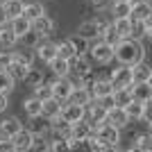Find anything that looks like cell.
I'll use <instances>...</instances> for the list:
<instances>
[{"label":"cell","mask_w":152,"mask_h":152,"mask_svg":"<svg viewBox=\"0 0 152 152\" xmlns=\"http://www.w3.org/2000/svg\"><path fill=\"white\" fill-rule=\"evenodd\" d=\"M114 57L121 66H136L145 59V48L141 41H132V39H123L114 45Z\"/></svg>","instance_id":"1"},{"label":"cell","mask_w":152,"mask_h":152,"mask_svg":"<svg viewBox=\"0 0 152 152\" xmlns=\"http://www.w3.org/2000/svg\"><path fill=\"white\" fill-rule=\"evenodd\" d=\"M109 23L104 18H91V20H84V23H80V27H77V37L86 39V41H98L102 34V30L107 27Z\"/></svg>","instance_id":"2"},{"label":"cell","mask_w":152,"mask_h":152,"mask_svg":"<svg viewBox=\"0 0 152 152\" xmlns=\"http://www.w3.org/2000/svg\"><path fill=\"white\" fill-rule=\"evenodd\" d=\"M73 82H70L68 77H55L50 82V91H52V98L57 102H68V98H70V93H73Z\"/></svg>","instance_id":"3"},{"label":"cell","mask_w":152,"mask_h":152,"mask_svg":"<svg viewBox=\"0 0 152 152\" xmlns=\"http://www.w3.org/2000/svg\"><path fill=\"white\" fill-rule=\"evenodd\" d=\"M89 55H91V59H93L95 64H109L114 59V48L107 45V43H102L100 39H98L95 43L89 45Z\"/></svg>","instance_id":"4"},{"label":"cell","mask_w":152,"mask_h":152,"mask_svg":"<svg viewBox=\"0 0 152 152\" xmlns=\"http://www.w3.org/2000/svg\"><path fill=\"white\" fill-rule=\"evenodd\" d=\"M109 82H111V86L116 89H127L129 84H132V68L129 66H116L114 70H111V75H109Z\"/></svg>","instance_id":"5"},{"label":"cell","mask_w":152,"mask_h":152,"mask_svg":"<svg viewBox=\"0 0 152 152\" xmlns=\"http://www.w3.org/2000/svg\"><path fill=\"white\" fill-rule=\"evenodd\" d=\"M93 134L104 143V145H118V143H121V129H116V127L107 125V123L98 125L93 129Z\"/></svg>","instance_id":"6"},{"label":"cell","mask_w":152,"mask_h":152,"mask_svg":"<svg viewBox=\"0 0 152 152\" xmlns=\"http://www.w3.org/2000/svg\"><path fill=\"white\" fill-rule=\"evenodd\" d=\"M34 59H41L43 64H50L52 59L57 57V45L52 43V41H48V39H43V41H39L37 48H34Z\"/></svg>","instance_id":"7"},{"label":"cell","mask_w":152,"mask_h":152,"mask_svg":"<svg viewBox=\"0 0 152 152\" xmlns=\"http://www.w3.org/2000/svg\"><path fill=\"white\" fill-rule=\"evenodd\" d=\"M123 111L127 114V118H129V123L132 121H141V123H145V125H150V116H148V104H143V102H129L127 107H123Z\"/></svg>","instance_id":"8"},{"label":"cell","mask_w":152,"mask_h":152,"mask_svg":"<svg viewBox=\"0 0 152 152\" xmlns=\"http://www.w3.org/2000/svg\"><path fill=\"white\" fill-rule=\"evenodd\" d=\"M59 118L66 123H80L84 121V107H80V104H73V102H64L61 104V111H59Z\"/></svg>","instance_id":"9"},{"label":"cell","mask_w":152,"mask_h":152,"mask_svg":"<svg viewBox=\"0 0 152 152\" xmlns=\"http://www.w3.org/2000/svg\"><path fill=\"white\" fill-rule=\"evenodd\" d=\"M129 95H132L134 102H143V104H150L152 100V84L145 82V84H129Z\"/></svg>","instance_id":"10"},{"label":"cell","mask_w":152,"mask_h":152,"mask_svg":"<svg viewBox=\"0 0 152 152\" xmlns=\"http://www.w3.org/2000/svg\"><path fill=\"white\" fill-rule=\"evenodd\" d=\"M89 93H91L93 100H100V98H107V95L114 93V86L109 82V77H95V82L91 84Z\"/></svg>","instance_id":"11"},{"label":"cell","mask_w":152,"mask_h":152,"mask_svg":"<svg viewBox=\"0 0 152 152\" xmlns=\"http://www.w3.org/2000/svg\"><path fill=\"white\" fill-rule=\"evenodd\" d=\"M104 123H107V125H111V127H116V129H123V127L129 125V118H127V114L123 111L121 107H111V109H107Z\"/></svg>","instance_id":"12"},{"label":"cell","mask_w":152,"mask_h":152,"mask_svg":"<svg viewBox=\"0 0 152 152\" xmlns=\"http://www.w3.org/2000/svg\"><path fill=\"white\" fill-rule=\"evenodd\" d=\"M152 7L145 0H132V12H129V20H150Z\"/></svg>","instance_id":"13"},{"label":"cell","mask_w":152,"mask_h":152,"mask_svg":"<svg viewBox=\"0 0 152 152\" xmlns=\"http://www.w3.org/2000/svg\"><path fill=\"white\" fill-rule=\"evenodd\" d=\"M12 145H14V150L16 152H30V148H32V141H34V136H32L30 132H27L25 127L20 129V132H16L12 136Z\"/></svg>","instance_id":"14"},{"label":"cell","mask_w":152,"mask_h":152,"mask_svg":"<svg viewBox=\"0 0 152 152\" xmlns=\"http://www.w3.org/2000/svg\"><path fill=\"white\" fill-rule=\"evenodd\" d=\"M32 32H37L39 37H52V32H55V20H52L48 14H43L41 18L32 20Z\"/></svg>","instance_id":"15"},{"label":"cell","mask_w":152,"mask_h":152,"mask_svg":"<svg viewBox=\"0 0 152 152\" xmlns=\"http://www.w3.org/2000/svg\"><path fill=\"white\" fill-rule=\"evenodd\" d=\"M27 132H30L32 136H43V139H48V134H50V121H45L43 116H34V118H30Z\"/></svg>","instance_id":"16"},{"label":"cell","mask_w":152,"mask_h":152,"mask_svg":"<svg viewBox=\"0 0 152 152\" xmlns=\"http://www.w3.org/2000/svg\"><path fill=\"white\" fill-rule=\"evenodd\" d=\"M152 34V23L150 20H132V30H129V39L132 41H143L145 37Z\"/></svg>","instance_id":"17"},{"label":"cell","mask_w":152,"mask_h":152,"mask_svg":"<svg viewBox=\"0 0 152 152\" xmlns=\"http://www.w3.org/2000/svg\"><path fill=\"white\" fill-rule=\"evenodd\" d=\"M20 129H23V125H20V121L16 116H7V118L0 121V136H5V139H12L14 134L20 132Z\"/></svg>","instance_id":"18"},{"label":"cell","mask_w":152,"mask_h":152,"mask_svg":"<svg viewBox=\"0 0 152 152\" xmlns=\"http://www.w3.org/2000/svg\"><path fill=\"white\" fill-rule=\"evenodd\" d=\"M152 80V68L148 66L145 61L132 66V84H145Z\"/></svg>","instance_id":"19"},{"label":"cell","mask_w":152,"mask_h":152,"mask_svg":"<svg viewBox=\"0 0 152 152\" xmlns=\"http://www.w3.org/2000/svg\"><path fill=\"white\" fill-rule=\"evenodd\" d=\"M68 68H70V75L84 77L91 73V64L86 61V57H73V59H68Z\"/></svg>","instance_id":"20"},{"label":"cell","mask_w":152,"mask_h":152,"mask_svg":"<svg viewBox=\"0 0 152 152\" xmlns=\"http://www.w3.org/2000/svg\"><path fill=\"white\" fill-rule=\"evenodd\" d=\"M59 111H61V102H57L55 98H48V100L41 102V116H43L45 121L59 118Z\"/></svg>","instance_id":"21"},{"label":"cell","mask_w":152,"mask_h":152,"mask_svg":"<svg viewBox=\"0 0 152 152\" xmlns=\"http://www.w3.org/2000/svg\"><path fill=\"white\" fill-rule=\"evenodd\" d=\"M70 123L61 121V118H55V121H50V134L52 139H70Z\"/></svg>","instance_id":"22"},{"label":"cell","mask_w":152,"mask_h":152,"mask_svg":"<svg viewBox=\"0 0 152 152\" xmlns=\"http://www.w3.org/2000/svg\"><path fill=\"white\" fill-rule=\"evenodd\" d=\"M93 134V127L89 125L86 121H80V123H73L70 127V139H77V141H86Z\"/></svg>","instance_id":"23"},{"label":"cell","mask_w":152,"mask_h":152,"mask_svg":"<svg viewBox=\"0 0 152 152\" xmlns=\"http://www.w3.org/2000/svg\"><path fill=\"white\" fill-rule=\"evenodd\" d=\"M43 14H45V7L41 5V2H27V5H23V14H20V16L32 23V20L41 18Z\"/></svg>","instance_id":"24"},{"label":"cell","mask_w":152,"mask_h":152,"mask_svg":"<svg viewBox=\"0 0 152 152\" xmlns=\"http://www.w3.org/2000/svg\"><path fill=\"white\" fill-rule=\"evenodd\" d=\"M91 100H93V98H91L89 89H84V86H75V89H73V93H70V98H68V102L80 104V107H86Z\"/></svg>","instance_id":"25"},{"label":"cell","mask_w":152,"mask_h":152,"mask_svg":"<svg viewBox=\"0 0 152 152\" xmlns=\"http://www.w3.org/2000/svg\"><path fill=\"white\" fill-rule=\"evenodd\" d=\"M12 61L20 64V66H25V68H32V64H34V52L23 48V50H12Z\"/></svg>","instance_id":"26"},{"label":"cell","mask_w":152,"mask_h":152,"mask_svg":"<svg viewBox=\"0 0 152 152\" xmlns=\"http://www.w3.org/2000/svg\"><path fill=\"white\" fill-rule=\"evenodd\" d=\"M16 43H18L16 34L9 30V25H2L0 27V48H2V50H12Z\"/></svg>","instance_id":"27"},{"label":"cell","mask_w":152,"mask_h":152,"mask_svg":"<svg viewBox=\"0 0 152 152\" xmlns=\"http://www.w3.org/2000/svg\"><path fill=\"white\" fill-rule=\"evenodd\" d=\"M9 30L16 34V39H20V37H25L27 32L32 30V23H30V20H25L23 16H18V18L9 20Z\"/></svg>","instance_id":"28"},{"label":"cell","mask_w":152,"mask_h":152,"mask_svg":"<svg viewBox=\"0 0 152 152\" xmlns=\"http://www.w3.org/2000/svg\"><path fill=\"white\" fill-rule=\"evenodd\" d=\"M111 27L116 30V34H118V39H129V30H132V20L129 18H114L111 20Z\"/></svg>","instance_id":"29"},{"label":"cell","mask_w":152,"mask_h":152,"mask_svg":"<svg viewBox=\"0 0 152 152\" xmlns=\"http://www.w3.org/2000/svg\"><path fill=\"white\" fill-rule=\"evenodd\" d=\"M48 66H50V70H52V75H55V77H68L70 75V68H68V61H66V59L55 57Z\"/></svg>","instance_id":"30"},{"label":"cell","mask_w":152,"mask_h":152,"mask_svg":"<svg viewBox=\"0 0 152 152\" xmlns=\"http://www.w3.org/2000/svg\"><path fill=\"white\" fill-rule=\"evenodd\" d=\"M2 9H5L7 20H14L23 14V2L20 0H9V2H2Z\"/></svg>","instance_id":"31"},{"label":"cell","mask_w":152,"mask_h":152,"mask_svg":"<svg viewBox=\"0 0 152 152\" xmlns=\"http://www.w3.org/2000/svg\"><path fill=\"white\" fill-rule=\"evenodd\" d=\"M68 41H70V45H73V50H75V57H84V55L89 52V45L91 43L86 41V39L73 34V37H68Z\"/></svg>","instance_id":"32"},{"label":"cell","mask_w":152,"mask_h":152,"mask_svg":"<svg viewBox=\"0 0 152 152\" xmlns=\"http://www.w3.org/2000/svg\"><path fill=\"white\" fill-rule=\"evenodd\" d=\"M23 111H25L30 118H34V116H41V100H37L34 95L25 98V100H23Z\"/></svg>","instance_id":"33"},{"label":"cell","mask_w":152,"mask_h":152,"mask_svg":"<svg viewBox=\"0 0 152 152\" xmlns=\"http://www.w3.org/2000/svg\"><path fill=\"white\" fill-rule=\"evenodd\" d=\"M27 70H30V68H25V66H20V64L12 61V64H9V68H7V75L12 77L14 82H23V80H25V75H27Z\"/></svg>","instance_id":"34"},{"label":"cell","mask_w":152,"mask_h":152,"mask_svg":"<svg viewBox=\"0 0 152 152\" xmlns=\"http://www.w3.org/2000/svg\"><path fill=\"white\" fill-rule=\"evenodd\" d=\"M111 98H114V107H127L129 102H132V95H129V89H116L114 93H111Z\"/></svg>","instance_id":"35"},{"label":"cell","mask_w":152,"mask_h":152,"mask_svg":"<svg viewBox=\"0 0 152 152\" xmlns=\"http://www.w3.org/2000/svg\"><path fill=\"white\" fill-rule=\"evenodd\" d=\"M23 82H25L27 86H32V89H34V86H39L41 82H45V77H43V70H41V68H30V70H27V75H25V80H23Z\"/></svg>","instance_id":"36"},{"label":"cell","mask_w":152,"mask_h":152,"mask_svg":"<svg viewBox=\"0 0 152 152\" xmlns=\"http://www.w3.org/2000/svg\"><path fill=\"white\" fill-rule=\"evenodd\" d=\"M57 45V57L59 59H73L75 57V50H73V45H70V41L68 39H64V41H59V43H55Z\"/></svg>","instance_id":"37"},{"label":"cell","mask_w":152,"mask_h":152,"mask_svg":"<svg viewBox=\"0 0 152 152\" xmlns=\"http://www.w3.org/2000/svg\"><path fill=\"white\" fill-rule=\"evenodd\" d=\"M132 2H111V14L114 18H129Z\"/></svg>","instance_id":"38"},{"label":"cell","mask_w":152,"mask_h":152,"mask_svg":"<svg viewBox=\"0 0 152 152\" xmlns=\"http://www.w3.org/2000/svg\"><path fill=\"white\" fill-rule=\"evenodd\" d=\"M100 41H102V43H107V45H111V48H114V45L118 43V41H121V39H118V34H116V30L111 27V23H109V25L104 27V30H102Z\"/></svg>","instance_id":"39"},{"label":"cell","mask_w":152,"mask_h":152,"mask_svg":"<svg viewBox=\"0 0 152 152\" xmlns=\"http://www.w3.org/2000/svg\"><path fill=\"white\" fill-rule=\"evenodd\" d=\"M14 84H16V82L7 75V70H0V93H2V95H9L14 91Z\"/></svg>","instance_id":"40"},{"label":"cell","mask_w":152,"mask_h":152,"mask_svg":"<svg viewBox=\"0 0 152 152\" xmlns=\"http://www.w3.org/2000/svg\"><path fill=\"white\" fill-rule=\"evenodd\" d=\"M34 98H37V100H48V98H52V91H50V82H41L39 84V86H34Z\"/></svg>","instance_id":"41"},{"label":"cell","mask_w":152,"mask_h":152,"mask_svg":"<svg viewBox=\"0 0 152 152\" xmlns=\"http://www.w3.org/2000/svg\"><path fill=\"white\" fill-rule=\"evenodd\" d=\"M30 152H50V141L43 139V136H34Z\"/></svg>","instance_id":"42"},{"label":"cell","mask_w":152,"mask_h":152,"mask_svg":"<svg viewBox=\"0 0 152 152\" xmlns=\"http://www.w3.org/2000/svg\"><path fill=\"white\" fill-rule=\"evenodd\" d=\"M136 148H141L143 152H152V136L148 132H143V134H139L136 136V143H134Z\"/></svg>","instance_id":"43"},{"label":"cell","mask_w":152,"mask_h":152,"mask_svg":"<svg viewBox=\"0 0 152 152\" xmlns=\"http://www.w3.org/2000/svg\"><path fill=\"white\" fill-rule=\"evenodd\" d=\"M18 41H20V43H23V45H25L27 50H30V48H32V50H34V48H37V43H39V41H41V37H39L37 32H32V30H30V32H27V34H25V37H20Z\"/></svg>","instance_id":"44"},{"label":"cell","mask_w":152,"mask_h":152,"mask_svg":"<svg viewBox=\"0 0 152 152\" xmlns=\"http://www.w3.org/2000/svg\"><path fill=\"white\" fill-rule=\"evenodd\" d=\"M104 148H107V145H104L95 134H91L89 139H86V152H102Z\"/></svg>","instance_id":"45"},{"label":"cell","mask_w":152,"mask_h":152,"mask_svg":"<svg viewBox=\"0 0 152 152\" xmlns=\"http://www.w3.org/2000/svg\"><path fill=\"white\" fill-rule=\"evenodd\" d=\"M50 152H70L68 139H52L50 141Z\"/></svg>","instance_id":"46"},{"label":"cell","mask_w":152,"mask_h":152,"mask_svg":"<svg viewBox=\"0 0 152 152\" xmlns=\"http://www.w3.org/2000/svg\"><path fill=\"white\" fill-rule=\"evenodd\" d=\"M12 64V50H0V70H7Z\"/></svg>","instance_id":"47"},{"label":"cell","mask_w":152,"mask_h":152,"mask_svg":"<svg viewBox=\"0 0 152 152\" xmlns=\"http://www.w3.org/2000/svg\"><path fill=\"white\" fill-rule=\"evenodd\" d=\"M0 152H14L12 141H9V139H5V136H0Z\"/></svg>","instance_id":"48"},{"label":"cell","mask_w":152,"mask_h":152,"mask_svg":"<svg viewBox=\"0 0 152 152\" xmlns=\"http://www.w3.org/2000/svg\"><path fill=\"white\" fill-rule=\"evenodd\" d=\"M89 2H91L93 9H107V7L111 5V0H89Z\"/></svg>","instance_id":"49"},{"label":"cell","mask_w":152,"mask_h":152,"mask_svg":"<svg viewBox=\"0 0 152 152\" xmlns=\"http://www.w3.org/2000/svg\"><path fill=\"white\" fill-rule=\"evenodd\" d=\"M7 104H9V100H7V95H2V93H0V114H2V111L7 109Z\"/></svg>","instance_id":"50"},{"label":"cell","mask_w":152,"mask_h":152,"mask_svg":"<svg viewBox=\"0 0 152 152\" xmlns=\"http://www.w3.org/2000/svg\"><path fill=\"white\" fill-rule=\"evenodd\" d=\"M7 25V16H5V9H2V2H0V27Z\"/></svg>","instance_id":"51"},{"label":"cell","mask_w":152,"mask_h":152,"mask_svg":"<svg viewBox=\"0 0 152 152\" xmlns=\"http://www.w3.org/2000/svg\"><path fill=\"white\" fill-rule=\"evenodd\" d=\"M102 152H121V150H118V145H107Z\"/></svg>","instance_id":"52"},{"label":"cell","mask_w":152,"mask_h":152,"mask_svg":"<svg viewBox=\"0 0 152 152\" xmlns=\"http://www.w3.org/2000/svg\"><path fill=\"white\" fill-rule=\"evenodd\" d=\"M125 152H143V150H141V148H136V145H132V148H127Z\"/></svg>","instance_id":"53"},{"label":"cell","mask_w":152,"mask_h":152,"mask_svg":"<svg viewBox=\"0 0 152 152\" xmlns=\"http://www.w3.org/2000/svg\"><path fill=\"white\" fill-rule=\"evenodd\" d=\"M111 2H132V0H111Z\"/></svg>","instance_id":"54"},{"label":"cell","mask_w":152,"mask_h":152,"mask_svg":"<svg viewBox=\"0 0 152 152\" xmlns=\"http://www.w3.org/2000/svg\"><path fill=\"white\" fill-rule=\"evenodd\" d=\"M0 2H9V0H0Z\"/></svg>","instance_id":"55"},{"label":"cell","mask_w":152,"mask_h":152,"mask_svg":"<svg viewBox=\"0 0 152 152\" xmlns=\"http://www.w3.org/2000/svg\"><path fill=\"white\" fill-rule=\"evenodd\" d=\"M145 2H150V0H145Z\"/></svg>","instance_id":"56"},{"label":"cell","mask_w":152,"mask_h":152,"mask_svg":"<svg viewBox=\"0 0 152 152\" xmlns=\"http://www.w3.org/2000/svg\"><path fill=\"white\" fill-rule=\"evenodd\" d=\"M14 152H16V150H14Z\"/></svg>","instance_id":"57"}]
</instances>
